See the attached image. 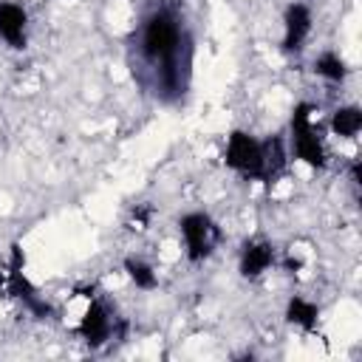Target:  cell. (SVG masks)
Segmentation results:
<instances>
[{
	"instance_id": "6da1fadb",
	"label": "cell",
	"mask_w": 362,
	"mask_h": 362,
	"mask_svg": "<svg viewBox=\"0 0 362 362\" xmlns=\"http://www.w3.org/2000/svg\"><path fill=\"white\" fill-rule=\"evenodd\" d=\"M144 57L161 71V85L178 88V51H181V25L173 11H158L147 20L141 31Z\"/></svg>"
},
{
	"instance_id": "7a4b0ae2",
	"label": "cell",
	"mask_w": 362,
	"mask_h": 362,
	"mask_svg": "<svg viewBox=\"0 0 362 362\" xmlns=\"http://www.w3.org/2000/svg\"><path fill=\"white\" fill-rule=\"evenodd\" d=\"M291 136H294V153L300 161H305L308 167L322 170L325 167V150L322 141L311 124V105H297L291 113Z\"/></svg>"
},
{
	"instance_id": "3957f363",
	"label": "cell",
	"mask_w": 362,
	"mask_h": 362,
	"mask_svg": "<svg viewBox=\"0 0 362 362\" xmlns=\"http://www.w3.org/2000/svg\"><path fill=\"white\" fill-rule=\"evenodd\" d=\"M226 164L246 178H263V144L243 130H235L226 141Z\"/></svg>"
},
{
	"instance_id": "277c9868",
	"label": "cell",
	"mask_w": 362,
	"mask_h": 362,
	"mask_svg": "<svg viewBox=\"0 0 362 362\" xmlns=\"http://www.w3.org/2000/svg\"><path fill=\"white\" fill-rule=\"evenodd\" d=\"M181 235H184V246L189 260H204L212 255L215 243H218V226L209 215L204 212H189L181 218Z\"/></svg>"
},
{
	"instance_id": "5b68a950",
	"label": "cell",
	"mask_w": 362,
	"mask_h": 362,
	"mask_svg": "<svg viewBox=\"0 0 362 362\" xmlns=\"http://www.w3.org/2000/svg\"><path fill=\"white\" fill-rule=\"evenodd\" d=\"M311 31V11L303 3H294L286 8V34H283V51H300L305 37Z\"/></svg>"
},
{
	"instance_id": "8992f818",
	"label": "cell",
	"mask_w": 362,
	"mask_h": 362,
	"mask_svg": "<svg viewBox=\"0 0 362 362\" xmlns=\"http://www.w3.org/2000/svg\"><path fill=\"white\" fill-rule=\"evenodd\" d=\"M79 334H82V339H88L90 345H102L105 339H110L113 322H110V317H107V311H105L102 303L90 300V305H88V311H85V317H82V322H79Z\"/></svg>"
},
{
	"instance_id": "52a82bcc",
	"label": "cell",
	"mask_w": 362,
	"mask_h": 362,
	"mask_svg": "<svg viewBox=\"0 0 362 362\" xmlns=\"http://www.w3.org/2000/svg\"><path fill=\"white\" fill-rule=\"evenodd\" d=\"M25 25H28V17H25L23 6L0 3V37L11 48H25Z\"/></svg>"
},
{
	"instance_id": "ba28073f",
	"label": "cell",
	"mask_w": 362,
	"mask_h": 362,
	"mask_svg": "<svg viewBox=\"0 0 362 362\" xmlns=\"http://www.w3.org/2000/svg\"><path fill=\"white\" fill-rule=\"evenodd\" d=\"M272 260H274V252L269 243H246L240 252V274L257 277L272 266Z\"/></svg>"
},
{
	"instance_id": "9c48e42d",
	"label": "cell",
	"mask_w": 362,
	"mask_h": 362,
	"mask_svg": "<svg viewBox=\"0 0 362 362\" xmlns=\"http://www.w3.org/2000/svg\"><path fill=\"white\" fill-rule=\"evenodd\" d=\"M286 317H288V322H294V325H300V328L311 331V328L317 325L320 311H317V305H314V303H308V300H303V297H294V300H288Z\"/></svg>"
},
{
	"instance_id": "30bf717a",
	"label": "cell",
	"mask_w": 362,
	"mask_h": 362,
	"mask_svg": "<svg viewBox=\"0 0 362 362\" xmlns=\"http://www.w3.org/2000/svg\"><path fill=\"white\" fill-rule=\"evenodd\" d=\"M331 127L337 136H345V139H354L362 127V113L359 107H339L334 116H331Z\"/></svg>"
},
{
	"instance_id": "8fae6325",
	"label": "cell",
	"mask_w": 362,
	"mask_h": 362,
	"mask_svg": "<svg viewBox=\"0 0 362 362\" xmlns=\"http://www.w3.org/2000/svg\"><path fill=\"white\" fill-rule=\"evenodd\" d=\"M124 272H127V277H130L139 288H156V283H158L153 266L144 263V260H139V257H127V260H124Z\"/></svg>"
},
{
	"instance_id": "7c38bea8",
	"label": "cell",
	"mask_w": 362,
	"mask_h": 362,
	"mask_svg": "<svg viewBox=\"0 0 362 362\" xmlns=\"http://www.w3.org/2000/svg\"><path fill=\"white\" fill-rule=\"evenodd\" d=\"M314 68H317V74L320 76H325V79H331V82H342L345 79V74H348V68H345V62L337 57V54H322V57H317V62H314Z\"/></svg>"
}]
</instances>
